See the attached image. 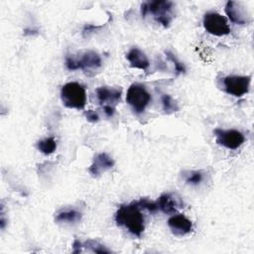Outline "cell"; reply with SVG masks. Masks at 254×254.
<instances>
[{
  "label": "cell",
  "mask_w": 254,
  "mask_h": 254,
  "mask_svg": "<svg viewBox=\"0 0 254 254\" xmlns=\"http://www.w3.org/2000/svg\"><path fill=\"white\" fill-rule=\"evenodd\" d=\"M115 221L119 226L125 227L130 233L138 237L145 229L144 216L135 200L119 206L115 213Z\"/></svg>",
  "instance_id": "obj_1"
},
{
  "label": "cell",
  "mask_w": 254,
  "mask_h": 254,
  "mask_svg": "<svg viewBox=\"0 0 254 254\" xmlns=\"http://www.w3.org/2000/svg\"><path fill=\"white\" fill-rule=\"evenodd\" d=\"M174 3L171 1H151L141 5V15L145 17L147 14H152L155 20L162 24L165 28L169 27L172 21V10Z\"/></svg>",
  "instance_id": "obj_2"
},
{
  "label": "cell",
  "mask_w": 254,
  "mask_h": 254,
  "mask_svg": "<svg viewBox=\"0 0 254 254\" xmlns=\"http://www.w3.org/2000/svg\"><path fill=\"white\" fill-rule=\"evenodd\" d=\"M61 99L68 108L82 109L86 104V91L78 82H67L61 89Z\"/></svg>",
  "instance_id": "obj_3"
},
{
  "label": "cell",
  "mask_w": 254,
  "mask_h": 254,
  "mask_svg": "<svg viewBox=\"0 0 254 254\" xmlns=\"http://www.w3.org/2000/svg\"><path fill=\"white\" fill-rule=\"evenodd\" d=\"M65 66L69 70L82 69L88 72L101 66V58L94 51H85L78 58L72 56L66 57Z\"/></svg>",
  "instance_id": "obj_4"
},
{
  "label": "cell",
  "mask_w": 254,
  "mask_h": 254,
  "mask_svg": "<svg viewBox=\"0 0 254 254\" xmlns=\"http://www.w3.org/2000/svg\"><path fill=\"white\" fill-rule=\"evenodd\" d=\"M151 94L140 83H133L126 93V101L136 113H142L151 101Z\"/></svg>",
  "instance_id": "obj_5"
},
{
  "label": "cell",
  "mask_w": 254,
  "mask_h": 254,
  "mask_svg": "<svg viewBox=\"0 0 254 254\" xmlns=\"http://www.w3.org/2000/svg\"><path fill=\"white\" fill-rule=\"evenodd\" d=\"M202 25L205 31L213 36L221 37L230 33L225 17L216 12H206L202 18Z\"/></svg>",
  "instance_id": "obj_6"
},
{
  "label": "cell",
  "mask_w": 254,
  "mask_h": 254,
  "mask_svg": "<svg viewBox=\"0 0 254 254\" xmlns=\"http://www.w3.org/2000/svg\"><path fill=\"white\" fill-rule=\"evenodd\" d=\"M250 75H228L223 77L222 83L226 93L235 97H241L249 91Z\"/></svg>",
  "instance_id": "obj_7"
},
{
  "label": "cell",
  "mask_w": 254,
  "mask_h": 254,
  "mask_svg": "<svg viewBox=\"0 0 254 254\" xmlns=\"http://www.w3.org/2000/svg\"><path fill=\"white\" fill-rule=\"evenodd\" d=\"M216 138V143L230 150L239 148L245 141L244 135L236 129H220L216 128L213 130Z\"/></svg>",
  "instance_id": "obj_8"
},
{
  "label": "cell",
  "mask_w": 254,
  "mask_h": 254,
  "mask_svg": "<svg viewBox=\"0 0 254 254\" xmlns=\"http://www.w3.org/2000/svg\"><path fill=\"white\" fill-rule=\"evenodd\" d=\"M225 13L229 20L238 25H245L249 22V16L240 2L227 1L225 5Z\"/></svg>",
  "instance_id": "obj_9"
},
{
  "label": "cell",
  "mask_w": 254,
  "mask_h": 254,
  "mask_svg": "<svg viewBox=\"0 0 254 254\" xmlns=\"http://www.w3.org/2000/svg\"><path fill=\"white\" fill-rule=\"evenodd\" d=\"M158 209L163 211L164 213H175L178 208L183 207L184 203L180 196H178L176 193L166 192L161 194L157 201Z\"/></svg>",
  "instance_id": "obj_10"
},
{
  "label": "cell",
  "mask_w": 254,
  "mask_h": 254,
  "mask_svg": "<svg viewBox=\"0 0 254 254\" xmlns=\"http://www.w3.org/2000/svg\"><path fill=\"white\" fill-rule=\"evenodd\" d=\"M168 225L176 236H184L192 230V222L183 214H176L168 219Z\"/></svg>",
  "instance_id": "obj_11"
},
{
  "label": "cell",
  "mask_w": 254,
  "mask_h": 254,
  "mask_svg": "<svg viewBox=\"0 0 254 254\" xmlns=\"http://www.w3.org/2000/svg\"><path fill=\"white\" fill-rule=\"evenodd\" d=\"M96 98L98 103L103 106H113L121 98V89L109 88L107 86L98 87L96 90Z\"/></svg>",
  "instance_id": "obj_12"
},
{
  "label": "cell",
  "mask_w": 254,
  "mask_h": 254,
  "mask_svg": "<svg viewBox=\"0 0 254 254\" xmlns=\"http://www.w3.org/2000/svg\"><path fill=\"white\" fill-rule=\"evenodd\" d=\"M114 166L113 159L106 153H98L93 157L92 164L88 171L93 177L100 176L102 173L110 170Z\"/></svg>",
  "instance_id": "obj_13"
},
{
  "label": "cell",
  "mask_w": 254,
  "mask_h": 254,
  "mask_svg": "<svg viewBox=\"0 0 254 254\" xmlns=\"http://www.w3.org/2000/svg\"><path fill=\"white\" fill-rule=\"evenodd\" d=\"M126 59L130 63V65L135 68L146 70L150 65L147 56L139 48H132L126 54Z\"/></svg>",
  "instance_id": "obj_14"
},
{
  "label": "cell",
  "mask_w": 254,
  "mask_h": 254,
  "mask_svg": "<svg viewBox=\"0 0 254 254\" xmlns=\"http://www.w3.org/2000/svg\"><path fill=\"white\" fill-rule=\"evenodd\" d=\"M81 219V213L75 209H62L57 212L55 220L64 223H75Z\"/></svg>",
  "instance_id": "obj_15"
},
{
  "label": "cell",
  "mask_w": 254,
  "mask_h": 254,
  "mask_svg": "<svg viewBox=\"0 0 254 254\" xmlns=\"http://www.w3.org/2000/svg\"><path fill=\"white\" fill-rule=\"evenodd\" d=\"M37 148L41 153L45 155H50L56 151L57 142L53 137H48L43 140H40L37 143Z\"/></svg>",
  "instance_id": "obj_16"
},
{
  "label": "cell",
  "mask_w": 254,
  "mask_h": 254,
  "mask_svg": "<svg viewBox=\"0 0 254 254\" xmlns=\"http://www.w3.org/2000/svg\"><path fill=\"white\" fill-rule=\"evenodd\" d=\"M162 100V105H163V110L166 113H173L179 110V105L177 101L169 94H163L161 97Z\"/></svg>",
  "instance_id": "obj_17"
},
{
  "label": "cell",
  "mask_w": 254,
  "mask_h": 254,
  "mask_svg": "<svg viewBox=\"0 0 254 254\" xmlns=\"http://www.w3.org/2000/svg\"><path fill=\"white\" fill-rule=\"evenodd\" d=\"M185 182L189 185H198L203 180V173L201 171H188L184 173Z\"/></svg>",
  "instance_id": "obj_18"
},
{
  "label": "cell",
  "mask_w": 254,
  "mask_h": 254,
  "mask_svg": "<svg viewBox=\"0 0 254 254\" xmlns=\"http://www.w3.org/2000/svg\"><path fill=\"white\" fill-rule=\"evenodd\" d=\"M165 54H166L167 58L173 63V64H174V66H175V70H176V74H177V75L186 72V66H185V64H184L182 62H180V61L178 60V58H177L172 52L166 51Z\"/></svg>",
  "instance_id": "obj_19"
},
{
  "label": "cell",
  "mask_w": 254,
  "mask_h": 254,
  "mask_svg": "<svg viewBox=\"0 0 254 254\" xmlns=\"http://www.w3.org/2000/svg\"><path fill=\"white\" fill-rule=\"evenodd\" d=\"M135 202L138 204V206L140 208L147 209L150 212H155V211L158 210V206H157L156 201H151L148 198H141L139 200H136Z\"/></svg>",
  "instance_id": "obj_20"
},
{
  "label": "cell",
  "mask_w": 254,
  "mask_h": 254,
  "mask_svg": "<svg viewBox=\"0 0 254 254\" xmlns=\"http://www.w3.org/2000/svg\"><path fill=\"white\" fill-rule=\"evenodd\" d=\"M83 246L90 248L91 251L95 252V253H109L110 252V250L105 248L102 244H100V243H98L97 241H94V240H87L83 244Z\"/></svg>",
  "instance_id": "obj_21"
},
{
  "label": "cell",
  "mask_w": 254,
  "mask_h": 254,
  "mask_svg": "<svg viewBox=\"0 0 254 254\" xmlns=\"http://www.w3.org/2000/svg\"><path fill=\"white\" fill-rule=\"evenodd\" d=\"M85 117H86L87 121L92 122V123H95V122H97L99 120L98 114L95 111H93V110H87L85 112Z\"/></svg>",
  "instance_id": "obj_22"
},
{
  "label": "cell",
  "mask_w": 254,
  "mask_h": 254,
  "mask_svg": "<svg viewBox=\"0 0 254 254\" xmlns=\"http://www.w3.org/2000/svg\"><path fill=\"white\" fill-rule=\"evenodd\" d=\"M102 109L107 117H112L115 113V108L113 106H103Z\"/></svg>",
  "instance_id": "obj_23"
},
{
  "label": "cell",
  "mask_w": 254,
  "mask_h": 254,
  "mask_svg": "<svg viewBox=\"0 0 254 254\" xmlns=\"http://www.w3.org/2000/svg\"><path fill=\"white\" fill-rule=\"evenodd\" d=\"M72 246H73V253H79V252H81V247L83 246L82 244H81V242L79 241V240H77V239H75L74 241H73V244H72Z\"/></svg>",
  "instance_id": "obj_24"
}]
</instances>
